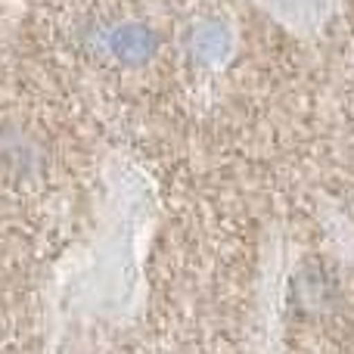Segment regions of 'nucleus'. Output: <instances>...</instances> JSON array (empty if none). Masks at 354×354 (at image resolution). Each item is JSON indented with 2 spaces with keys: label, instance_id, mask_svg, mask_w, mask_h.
I'll list each match as a JSON object with an SVG mask.
<instances>
[{
  "label": "nucleus",
  "instance_id": "f257e3e1",
  "mask_svg": "<svg viewBox=\"0 0 354 354\" xmlns=\"http://www.w3.org/2000/svg\"><path fill=\"white\" fill-rule=\"evenodd\" d=\"M109 47L118 59L124 62H143L156 53V35L143 25H122L112 31Z\"/></svg>",
  "mask_w": 354,
  "mask_h": 354
},
{
  "label": "nucleus",
  "instance_id": "f03ea898",
  "mask_svg": "<svg viewBox=\"0 0 354 354\" xmlns=\"http://www.w3.org/2000/svg\"><path fill=\"white\" fill-rule=\"evenodd\" d=\"M227 50H230V37H227V31L221 28V25H202V28H196L193 53L199 56V59L214 62V59H221V56H227Z\"/></svg>",
  "mask_w": 354,
  "mask_h": 354
}]
</instances>
